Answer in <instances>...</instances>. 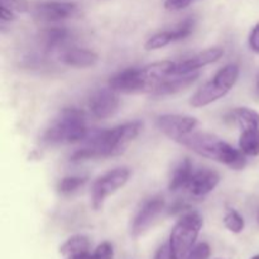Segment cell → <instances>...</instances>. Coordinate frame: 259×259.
<instances>
[{"label": "cell", "instance_id": "6da1fadb", "mask_svg": "<svg viewBox=\"0 0 259 259\" xmlns=\"http://www.w3.org/2000/svg\"><path fill=\"white\" fill-rule=\"evenodd\" d=\"M143 124L141 121H128L106 131L96 132L85 139L86 144L71 156L72 162L93 158L119 156L138 137Z\"/></svg>", "mask_w": 259, "mask_h": 259}, {"label": "cell", "instance_id": "7a4b0ae2", "mask_svg": "<svg viewBox=\"0 0 259 259\" xmlns=\"http://www.w3.org/2000/svg\"><path fill=\"white\" fill-rule=\"evenodd\" d=\"M175 65L172 61H161L141 68H126L110 78L109 88L121 94H153L172 76Z\"/></svg>", "mask_w": 259, "mask_h": 259}, {"label": "cell", "instance_id": "3957f363", "mask_svg": "<svg viewBox=\"0 0 259 259\" xmlns=\"http://www.w3.org/2000/svg\"><path fill=\"white\" fill-rule=\"evenodd\" d=\"M177 143L191 149L199 156L214 159L235 171H240L247 164L245 154L240 149H235L234 147L220 139L215 134L194 131L180 138Z\"/></svg>", "mask_w": 259, "mask_h": 259}, {"label": "cell", "instance_id": "277c9868", "mask_svg": "<svg viewBox=\"0 0 259 259\" xmlns=\"http://www.w3.org/2000/svg\"><path fill=\"white\" fill-rule=\"evenodd\" d=\"M85 113L76 108H65L46 129L42 142L48 146L72 144L88 138Z\"/></svg>", "mask_w": 259, "mask_h": 259}, {"label": "cell", "instance_id": "5b68a950", "mask_svg": "<svg viewBox=\"0 0 259 259\" xmlns=\"http://www.w3.org/2000/svg\"><path fill=\"white\" fill-rule=\"evenodd\" d=\"M238 77H239V67L237 65L230 63V65L224 66L215 73L211 80L207 81L201 89H199L192 95L190 104L194 108L210 105L227 95L232 90L233 86L237 83Z\"/></svg>", "mask_w": 259, "mask_h": 259}, {"label": "cell", "instance_id": "8992f818", "mask_svg": "<svg viewBox=\"0 0 259 259\" xmlns=\"http://www.w3.org/2000/svg\"><path fill=\"white\" fill-rule=\"evenodd\" d=\"M202 218L197 211H189L182 215L176 223L169 235V247L176 259H184L195 247L200 230L202 228Z\"/></svg>", "mask_w": 259, "mask_h": 259}, {"label": "cell", "instance_id": "52a82bcc", "mask_svg": "<svg viewBox=\"0 0 259 259\" xmlns=\"http://www.w3.org/2000/svg\"><path fill=\"white\" fill-rule=\"evenodd\" d=\"M129 177H131V171L125 167L115 168L98 177L91 187V205L94 210H100L106 197L121 189L128 182Z\"/></svg>", "mask_w": 259, "mask_h": 259}, {"label": "cell", "instance_id": "ba28073f", "mask_svg": "<svg viewBox=\"0 0 259 259\" xmlns=\"http://www.w3.org/2000/svg\"><path fill=\"white\" fill-rule=\"evenodd\" d=\"M156 124L164 136L177 142L180 138L194 132L196 126L199 125V121L196 118L190 115L164 114V115L157 118Z\"/></svg>", "mask_w": 259, "mask_h": 259}, {"label": "cell", "instance_id": "9c48e42d", "mask_svg": "<svg viewBox=\"0 0 259 259\" xmlns=\"http://www.w3.org/2000/svg\"><path fill=\"white\" fill-rule=\"evenodd\" d=\"M77 13L78 5L76 3L57 2V0L38 3L33 10V14L37 19L48 23L61 22L68 18H73L77 15Z\"/></svg>", "mask_w": 259, "mask_h": 259}, {"label": "cell", "instance_id": "30bf717a", "mask_svg": "<svg viewBox=\"0 0 259 259\" xmlns=\"http://www.w3.org/2000/svg\"><path fill=\"white\" fill-rule=\"evenodd\" d=\"M120 105L119 93L111 88L100 89L89 99V109L93 116L98 119H108L118 111Z\"/></svg>", "mask_w": 259, "mask_h": 259}, {"label": "cell", "instance_id": "8fae6325", "mask_svg": "<svg viewBox=\"0 0 259 259\" xmlns=\"http://www.w3.org/2000/svg\"><path fill=\"white\" fill-rule=\"evenodd\" d=\"M164 209V200L162 196H153L142 204L141 209L134 217L131 233L133 237L143 234Z\"/></svg>", "mask_w": 259, "mask_h": 259}, {"label": "cell", "instance_id": "7c38bea8", "mask_svg": "<svg viewBox=\"0 0 259 259\" xmlns=\"http://www.w3.org/2000/svg\"><path fill=\"white\" fill-rule=\"evenodd\" d=\"M195 28V19L192 17L186 18L182 20L174 30H166V32L157 33V34L152 35L144 45V48L147 51H154L163 48L166 46L171 45L174 42H179V40L185 39L189 37Z\"/></svg>", "mask_w": 259, "mask_h": 259}, {"label": "cell", "instance_id": "4fadbf2b", "mask_svg": "<svg viewBox=\"0 0 259 259\" xmlns=\"http://www.w3.org/2000/svg\"><path fill=\"white\" fill-rule=\"evenodd\" d=\"M223 55H224V50H223V48H207V50L202 51V52L200 53H196V55H194L192 57L186 58V60L181 61V62H176L172 76H181L194 73L195 71L199 70V68L219 61Z\"/></svg>", "mask_w": 259, "mask_h": 259}, {"label": "cell", "instance_id": "5bb4252c", "mask_svg": "<svg viewBox=\"0 0 259 259\" xmlns=\"http://www.w3.org/2000/svg\"><path fill=\"white\" fill-rule=\"evenodd\" d=\"M220 176L212 169L204 168L194 172L186 189L195 197H202L210 194L219 185Z\"/></svg>", "mask_w": 259, "mask_h": 259}, {"label": "cell", "instance_id": "9a60e30c", "mask_svg": "<svg viewBox=\"0 0 259 259\" xmlns=\"http://www.w3.org/2000/svg\"><path fill=\"white\" fill-rule=\"evenodd\" d=\"M61 61L66 66L77 68H86L96 65L99 56L95 52L85 48H68L61 55Z\"/></svg>", "mask_w": 259, "mask_h": 259}, {"label": "cell", "instance_id": "2e32d148", "mask_svg": "<svg viewBox=\"0 0 259 259\" xmlns=\"http://www.w3.org/2000/svg\"><path fill=\"white\" fill-rule=\"evenodd\" d=\"M171 77V76H169ZM166 78L158 88L156 89L152 95L153 96H167L174 95V94L180 93L185 89L190 88L196 82L199 78V73H190V75H181V76H172V78Z\"/></svg>", "mask_w": 259, "mask_h": 259}, {"label": "cell", "instance_id": "e0dca14e", "mask_svg": "<svg viewBox=\"0 0 259 259\" xmlns=\"http://www.w3.org/2000/svg\"><path fill=\"white\" fill-rule=\"evenodd\" d=\"M192 163L189 158H184L181 162L177 163L172 171L171 177H169L168 189L171 191H179L181 189H186L191 180L194 171H192Z\"/></svg>", "mask_w": 259, "mask_h": 259}, {"label": "cell", "instance_id": "ac0fdd59", "mask_svg": "<svg viewBox=\"0 0 259 259\" xmlns=\"http://www.w3.org/2000/svg\"><path fill=\"white\" fill-rule=\"evenodd\" d=\"M90 250V242L85 235H73L68 238L60 247V254L63 259H73L81 254L89 253Z\"/></svg>", "mask_w": 259, "mask_h": 259}, {"label": "cell", "instance_id": "d6986e66", "mask_svg": "<svg viewBox=\"0 0 259 259\" xmlns=\"http://www.w3.org/2000/svg\"><path fill=\"white\" fill-rule=\"evenodd\" d=\"M230 119L237 125H239L242 131H244V129L259 128V114L255 110H253V109L235 108L230 113Z\"/></svg>", "mask_w": 259, "mask_h": 259}, {"label": "cell", "instance_id": "ffe728a7", "mask_svg": "<svg viewBox=\"0 0 259 259\" xmlns=\"http://www.w3.org/2000/svg\"><path fill=\"white\" fill-rule=\"evenodd\" d=\"M68 30L65 27H51L43 33V47L47 53L53 52L67 40Z\"/></svg>", "mask_w": 259, "mask_h": 259}, {"label": "cell", "instance_id": "44dd1931", "mask_svg": "<svg viewBox=\"0 0 259 259\" xmlns=\"http://www.w3.org/2000/svg\"><path fill=\"white\" fill-rule=\"evenodd\" d=\"M239 149L245 156H259V128L242 131L239 138Z\"/></svg>", "mask_w": 259, "mask_h": 259}, {"label": "cell", "instance_id": "7402d4cb", "mask_svg": "<svg viewBox=\"0 0 259 259\" xmlns=\"http://www.w3.org/2000/svg\"><path fill=\"white\" fill-rule=\"evenodd\" d=\"M86 184V177L82 176H67L63 177L57 185V190L61 195H72L77 191L78 189L83 186Z\"/></svg>", "mask_w": 259, "mask_h": 259}, {"label": "cell", "instance_id": "603a6c76", "mask_svg": "<svg viewBox=\"0 0 259 259\" xmlns=\"http://www.w3.org/2000/svg\"><path fill=\"white\" fill-rule=\"evenodd\" d=\"M224 225L228 230H230L232 233H235V234H239V233L243 232L245 227L244 219H243L242 215L239 214L235 210H229V211L225 214L224 217Z\"/></svg>", "mask_w": 259, "mask_h": 259}, {"label": "cell", "instance_id": "cb8c5ba5", "mask_svg": "<svg viewBox=\"0 0 259 259\" xmlns=\"http://www.w3.org/2000/svg\"><path fill=\"white\" fill-rule=\"evenodd\" d=\"M211 254V249H210L207 243H199L195 244V247L187 253V255L184 259H209Z\"/></svg>", "mask_w": 259, "mask_h": 259}, {"label": "cell", "instance_id": "d4e9b609", "mask_svg": "<svg viewBox=\"0 0 259 259\" xmlns=\"http://www.w3.org/2000/svg\"><path fill=\"white\" fill-rule=\"evenodd\" d=\"M94 259H113L114 258V248L109 242H104L96 247L93 253Z\"/></svg>", "mask_w": 259, "mask_h": 259}, {"label": "cell", "instance_id": "484cf974", "mask_svg": "<svg viewBox=\"0 0 259 259\" xmlns=\"http://www.w3.org/2000/svg\"><path fill=\"white\" fill-rule=\"evenodd\" d=\"M2 7L8 8L14 13H25L29 9V4L27 0H0Z\"/></svg>", "mask_w": 259, "mask_h": 259}, {"label": "cell", "instance_id": "4316f807", "mask_svg": "<svg viewBox=\"0 0 259 259\" xmlns=\"http://www.w3.org/2000/svg\"><path fill=\"white\" fill-rule=\"evenodd\" d=\"M192 0H166L164 2V8L169 12H177L182 10L191 4Z\"/></svg>", "mask_w": 259, "mask_h": 259}, {"label": "cell", "instance_id": "83f0119b", "mask_svg": "<svg viewBox=\"0 0 259 259\" xmlns=\"http://www.w3.org/2000/svg\"><path fill=\"white\" fill-rule=\"evenodd\" d=\"M248 42H249L250 50H252L253 52L259 53V22L254 25V28H253L252 32H250Z\"/></svg>", "mask_w": 259, "mask_h": 259}, {"label": "cell", "instance_id": "f1b7e54d", "mask_svg": "<svg viewBox=\"0 0 259 259\" xmlns=\"http://www.w3.org/2000/svg\"><path fill=\"white\" fill-rule=\"evenodd\" d=\"M153 259H176L175 254L172 253L171 247H169V243L161 245L156 252V254H154Z\"/></svg>", "mask_w": 259, "mask_h": 259}, {"label": "cell", "instance_id": "f546056e", "mask_svg": "<svg viewBox=\"0 0 259 259\" xmlns=\"http://www.w3.org/2000/svg\"><path fill=\"white\" fill-rule=\"evenodd\" d=\"M15 14H17V13L12 12V10H9L8 8H0V19H2V22H13V20H15V18H17Z\"/></svg>", "mask_w": 259, "mask_h": 259}, {"label": "cell", "instance_id": "4dcf8cb0", "mask_svg": "<svg viewBox=\"0 0 259 259\" xmlns=\"http://www.w3.org/2000/svg\"><path fill=\"white\" fill-rule=\"evenodd\" d=\"M189 209V205L185 201H177L175 202L171 206V210H169V214H177V212L185 211V210Z\"/></svg>", "mask_w": 259, "mask_h": 259}, {"label": "cell", "instance_id": "1f68e13d", "mask_svg": "<svg viewBox=\"0 0 259 259\" xmlns=\"http://www.w3.org/2000/svg\"><path fill=\"white\" fill-rule=\"evenodd\" d=\"M73 259H94V257H93V253H85V254H81V255H78V257H76V258H73Z\"/></svg>", "mask_w": 259, "mask_h": 259}, {"label": "cell", "instance_id": "d6a6232c", "mask_svg": "<svg viewBox=\"0 0 259 259\" xmlns=\"http://www.w3.org/2000/svg\"><path fill=\"white\" fill-rule=\"evenodd\" d=\"M255 93H257V96L259 99V73L257 75V81H255Z\"/></svg>", "mask_w": 259, "mask_h": 259}, {"label": "cell", "instance_id": "836d02e7", "mask_svg": "<svg viewBox=\"0 0 259 259\" xmlns=\"http://www.w3.org/2000/svg\"><path fill=\"white\" fill-rule=\"evenodd\" d=\"M250 259H259V254L258 255H254V257H252Z\"/></svg>", "mask_w": 259, "mask_h": 259}, {"label": "cell", "instance_id": "e575fe53", "mask_svg": "<svg viewBox=\"0 0 259 259\" xmlns=\"http://www.w3.org/2000/svg\"><path fill=\"white\" fill-rule=\"evenodd\" d=\"M257 220H258V224H259V211H258V214H257Z\"/></svg>", "mask_w": 259, "mask_h": 259}, {"label": "cell", "instance_id": "d590c367", "mask_svg": "<svg viewBox=\"0 0 259 259\" xmlns=\"http://www.w3.org/2000/svg\"><path fill=\"white\" fill-rule=\"evenodd\" d=\"M215 259H222V258H215Z\"/></svg>", "mask_w": 259, "mask_h": 259}]
</instances>
